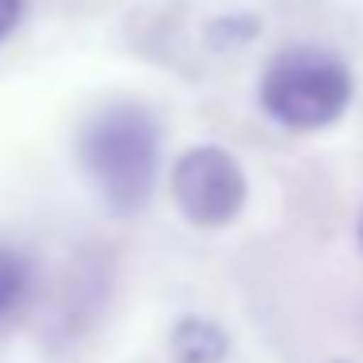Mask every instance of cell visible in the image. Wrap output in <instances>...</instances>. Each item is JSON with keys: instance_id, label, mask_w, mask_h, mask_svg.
<instances>
[{"instance_id": "1", "label": "cell", "mask_w": 363, "mask_h": 363, "mask_svg": "<svg viewBox=\"0 0 363 363\" xmlns=\"http://www.w3.org/2000/svg\"><path fill=\"white\" fill-rule=\"evenodd\" d=\"M79 157L106 207L133 215L149 203L160 164V129L145 106L118 102L98 110L79 137Z\"/></svg>"}, {"instance_id": "2", "label": "cell", "mask_w": 363, "mask_h": 363, "mask_svg": "<svg viewBox=\"0 0 363 363\" xmlns=\"http://www.w3.org/2000/svg\"><path fill=\"white\" fill-rule=\"evenodd\" d=\"M352 71L320 48H289L266 67L258 102L285 129H324L352 102Z\"/></svg>"}, {"instance_id": "3", "label": "cell", "mask_w": 363, "mask_h": 363, "mask_svg": "<svg viewBox=\"0 0 363 363\" xmlns=\"http://www.w3.org/2000/svg\"><path fill=\"white\" fill-rule=\"evenodd\" d=\"M172 199L191 227L219 230L242 211L246 176L219 145H196L172 164Z\"/></svg>"}, {"instance_id": "4", "label": "cell", "mask_w": 363, "mask_h": 363, "mask_svg": "<svg viewBox=\"0 0 363 363\" xmlns=\"http://www.w3.org/2000/svg\"><path fill=\"white\" fill-rule=\"evenodd\" d=\"M168 347L176 363H223L230 352V340L207 316H184L168 336Z\"/></svg>"}, {"instance_id": "5", "label": "cell", "mask_w": 363, "mask_h": 363, "mask_svg": "<svg viewBox=\"0 0 363 363\" xmlns=\"http://www.w3.org/2000/svg\"><path fill=\"white\" fill-rule=\"evenodd\" d=\"M32 297V262L20 250L0 246V324H9Z\"/></svg>"}, {"instance_id": "6", "label": "cell", "mask_w": 363, "mask_h": 363, "mask_svg": "<svg viewBox=\"0 0 363 363\" xmlns=\"http://www.w3.org/2000/svg\"><path fill=\"white\" fill-rule=\"evenodd\" d=\"M254 32H258L254 16H223L207 28V43L211 48H242V43L254 40Z\"/></svg>"}, {"instance_id": "7", "label": "cell", "mask_w": 363, "mask_h": 363, "mask_svg": "<svg viewBox=\"0 0 363 363\" xmlns=\"http://www.w3.org/2000/svg\"><path fill=\"white\" fill-rule=\"evenodd\" d=\"M20 12H24V0H0V40L20 24Z\"/></svg>"}, {"instance_id": "8", "label": "cell", "mask_w": 363, "mask_h": 363, "mask_svg": "<svg viewBox=\"0 0 363 363\" xmlns=\"http://www.w3.org/2000/svg\"><path fill=\"white\" fill-rule=\"evenodd\" d=\"M359 246H363V215H359Z\"/></svg>"}, {"instance_id": "9", "label": "cell", "mask_w": 363, "mask_h": 363, "mask_svg": "<svg viewBox=\"0 0 363 363\" xmlns=\"http://www.w3.org/2000/svg\"><path fill=\"white\" fill-rule=\"evenodd\" d=\"M336 363H344V359H336Z\"/></svg>"}]
</instances>
